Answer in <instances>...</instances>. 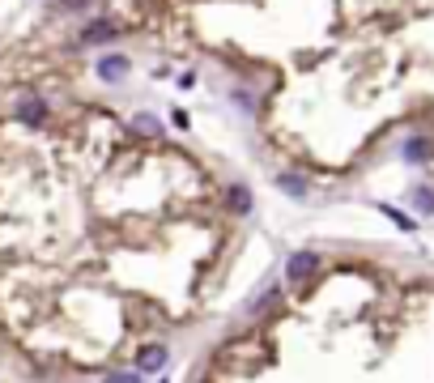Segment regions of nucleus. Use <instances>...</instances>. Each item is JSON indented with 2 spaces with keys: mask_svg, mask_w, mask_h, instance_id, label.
Listing matches in <instances>:
<instances>
[{
  "mask_svg": "<svg viewBox=\"0 0 434 383\" xmlns=\"http://www.w3.org/2000/svg\"><path fill=\"white\" fill-rule=\"evenodd\" d=\"M319 268V255L315 251H294L286 260V281L290 286H302V281H311V273Z\"/></svg>",
  "mask_w": 434,
  "mask_h": 383,
  "instance_id": "f257e3e1",
  "label": "nucleus"
},
{
  "mask_svg": "<svg viewBox=\"0 0 434 383\" xmlns=\"http://www.w3.org/2000/svg\"><path fill=\"white\" fill-rule=\"evenodd\" d=\"M166 366V345H145L137 353V371L141 375H153V371H162Z\"/></svg>",
  "mask_w": 434,
  "mask_h": 383,
  "instance_id": "f03ea898",
  "label": "nucleus"
},
{
  "mask_svg": "<svg viewBox=\"0 0 434 383\" xmlns=\"http://www.w3.org/2000/svg\"><path fill=\"white\" fill-rule=\"evenodd\" d=\"M124 72H128V60L124 56H102L98 60V77H102V81H119Z\"/></svg>",
  "mask_w": 434,
  "mask_h": 383,
  "instance_id": "7ed1b4c3",
  "label": "nucleus"
},
{
  "mask_svg": "<svg viewBox=\"0 0 434 383\" xmlns=\"http://www.w3.org/2000/svg\"><path fill=\"white\" fill-rule=\"evenodd\" d=\"M226 200H230V209H235L239 217H247V213H251V192H247L243 184H235V188H230V196H226Z\"/></svg>",
  "mask_w": 434,
  "mask_h": 383,
  "instance_id": "20e7f679",
  "label": "nucleus"
},
{
  "mask_svg": "<svg viewBox=\"0 0 434 383\" xmlns=\"http://www.w3.org/2000/svg\"><path fill=\"white\" fill-rule=\"evenodd\" d=\"M277 188L286 192V196H294V200H302L306 192H311V188H306V179H298V175H281V179H277Z\"/></svg>",
  "mask_w": 434,
  "mask_h": 383,
  "instance_id": "39448f33",
  "label": "nucleus"
},
{
  "mask_svg": "<svg viewBox=\"0 0 434 383\" xmlns=\"http://www.w3.org/2000/svg\"><path fill=\"white\" fill-rule=\"evenodd\" d=\"M17 115H21L26 124H43V119H47V107H43L39 98H26L21 107H17Z\"/></svg>",
  "mask_w": 434,
  "mask_h": 383,
  "instance_id": "423d86ee",
  "label": "nucleus"
},
{
  "mask_svg": "<svg viewBox=\"0 0 434 383\" xmlns=\"http://www.w3.org/2000/svg\"><path fill=\"white\" fill-rule=\"evenodd\" d=\"M111 35H115V26H111V21H94V26H86L81 43H98V39H111Z\"/></svg>",
  "mask_w": 434,
  "mask_h": 383,
  "instance_id": "0eeeda50",
  "label": "nucleus"
},
{
  "mask_svg": "<svg viewBox=\"0 0 434 383\" xmlns=\"http://www.w3.org/2000/svg\"><path fill=\"white\" fill-rule=\"evenodd\" d=\"M404 158H408V162H426V158H430V145H426V141H408V145H404Z\"/></svg>",
  "mask_w": 434,
  "mask_h": 383,
  "instance_id": "6e6552de",
  "label": "nucleus"
},
{
  "mask_svg": "<svg viewBox=\"0 0 434 383\" xmlns=\"http://www.w3.org/2000/svg\"><path fill=\"white\" fill-rule=\"evenodd\" d=\"M413 204H417L422 213H434V192L430 188H413Z\"/></svg>",
  "mask_w": 434,
  "mask_h": 383,
  "instance_id": "1a4fd4ad",
  "label": "nucleus"
},
{
  "mask_svg": "<svg viewBox=\"0 0 434 383\" xmlns=\"http://www.w3.org/2000/svg\"><path fill=\"white\" fill-rule=\"evenodd\" d=\"M379 213H388L396 226H404V230H413V217H408V213H400V209H392V204H379Z\"/></svg>",
  "mask_w": 434,
  "mask_h": 383,
  "instance_id": "9d476101",
  "label": "nucleus"
},
{
  "mask_svg": "<svg viewBox=\"0 0 434 383\" xmlns=\"http://www.w3.org/2000/svg\"><path fill=\"white\" fill-rule=\"evenodd\" d=\"M273 302H277V286H273V290H264L260 298H255V306H251V311H255V315H260V311H264V306H273Z\"/></svg>",
  "mask_w": 434,
  "mask_h": 383,
  "instance_id": "9b49d317",
  "label": "nucleus"
},
{
  "mask_svg": "<svg viewBox=\"0 0 434 383\" xmlns=\"http://www.w3.org/2000/svg\"><path fill=\"white\" fill-rule=\"evenodd\" d=\"M107 383H141V371H119V375H111Z\"/></svg>",
  "mask_w": 434,
  "mask_h": 383,
  "instance_id": "f8f14e48",
  "label": "nucleus"
},
{
  "mask_svg": "<svg viewBox=\"0 0 434 383\" xmlns=\"http://www.w3.org/2000/svg\"><path fill=\"white\" fill-rule=\"evenodd\" d=\"M137 128H141V132H158V119H153V115H137Z\"/></svg>",
  "mask_w": 434,
  "mask_h": 383,
  "instance_id": "ddd939ff",
  "label": "nucleus"
}]
</instances>
